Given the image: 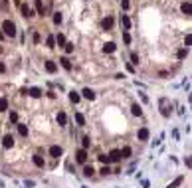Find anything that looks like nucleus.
Wrapping results in <instances>:
<instances>
[{"instance_id":"obj_17","label":"nucleus","mask_w":192,"mask_h":188,"mask_svg":"<svg viewBox=\"0 0 192 188\" xmlns=\"http://www.w3.org/2000/svg\"><path fill=\"white\" fill-rule=\"evenodd\" d=\"M60 64H62V68H64V70H68V71L72 70V62H70L68 58H62V60H60Z\"/></svg>"},{"instance_id":"obj_8","label":"nucleus","mask_w":192,"mask_h":188,"mask_svg":"<svg viewBox=\"0 0 192 188\" xmlns=\"http://www.w3.org/2000/svg\"><path fill=\"white\" fill-rule=\"evenodd\" d=\"M182 182H184V176H176V178H174V180H172V182H170L166 188H178Z\"/></svg>"},{"instance_id":"obj_14","label":"nucleus","mask_w":192,"mask_h":188,"mask_svg":"<svg viewBox=\"0 0 192 188\" xmlns=\"http://www.w3.org/2000/svg\"><path fill=\"white\" fill-rule=\"evenodd\" d=\"M180 10H182V12H184L186 16H190V14H192V6H190V2H182Z\"/></svg>"},{"instance_id":"obj_34","label":"nucleus","mask_w":192,"mask_h":188,"mask_svg":"<svg viewBox=\"0 0 192 188\" xmlns=\"http://www.w3.org/2000/svg\"><path fill=\"white\" fill-rule=\"evenodd\" d=\"M131 62L137 66V64H139V56H137V54H131Z\"/></svg>"},{"instance_id":"obj_33","label":"nucleus","mask_w":192,"mask_h":188,"mask_svg":"<svg viewBox=\"0 0 192 188\" xmlns=\"http://www.w3.org/2000/svg\"><path fill=\"white\" fill-rule=\"evenodd\" d=\"M184 44H186V50H188V46L192 44V34H186V40H184Z\"/></svg>"},{"instance_id":"obj_32","label":"nucleus","mask_w":192,"mask_h":188,"mask_svg":"<svg viewBox=\"0 0 192 188\" xmlns=\"http://www.w3.org/2000/svg\"><path fill=\"white\" fill-rule=\"evenodd\" d=\"M81 145H83V149H87V147L91 145V139H89V137H83V143H81Z\"/></svg>"},{"instance_id":"obj_36","label":"nucleus","mask_w":192,"mask_h":188,"mask_svg":"<svg viewBox=\"0 0 192 188\" xmlns=\"http://www.w3.org/2000/svg\"><path fill=\"white\" fill-rule=\"evenodd\" d=\"M99 160H101L103 164H109V156H105V154H101V156H99Z\"/></svg>"},{"instance_id":"obj_38","label":"nucleus","mask_w":192,"mask_h":188,"mask_svg":"<svg viewBox=\"0 0 192 188\" xmlns=\"http://www.w3.org/2000/svg\"><path fill=\"white\" fill-rule=\"evenodd\" d=\"M121 6H123V10H129L131 4H129V0H121Z\"/></svg>"},{"instance_id":"obj_27","label":"nucleus","mask_w":192,"mask_h":188,"mask_svg":"<svg viewBox=\"0 0 192 188\" xmlns=\"http://www.w3.org/2000/svg\"><path fill=\"white\" fill-rule=\"evenodd\" d=\"M75 121H77V125L81 127V125H85V117L81 115V113H75Z\"/></svg>"},{"instance_id":"obj_21","label":"nucleus","mask_w":192,"mask_h":188,"mask_svg":"<svg viewBox=\"0 0 192 188\" xmlns=\"http://www.w3.org/2000/svg\"><path fill=\"white\" fill-rule=\"evenodd\" d=\"M8 109V99L6 97H0V113H4Z\"/></svg>"},{"instance_id":"obj_3","label":"nucleus","mask_w":192,"mask_h":188,"mask_svg":"<svg viewBox=\"0 0 192 188\" xmlns=\"http://www.w3.org/2000/svg\"><path fill=\"white\" fill-rule=\"evenodd\" d=\"M20 12H22V16H26V18L34 16V10H32L28 4H20Z\"/></svg>"},{"instance_id":"obj_44","label":"nucleus","mask_w":192,"mask_h":188,"mask_svg":"<svg viewBox=\"0 0 192 188\" xmlns=\"http://www.w3.org/2000/svg\"><path fill=\"white\" fill-rule=\"evenodd\" d=\"M0 52H2V48H0Z\"/></svg>"},{"instance_id":"obj_40","label":"nucleus","mask_w":192,"mask_h":188,"mask_svg":"<svg viewBox=\"0 0 192 188\" xmlns=\"http://www.w3.org/2000/svg\"><path fill=\"white\" fill-rule=\"evenodd\" d=\"M40 40H42V36H40L38 32H36V34H34V42H36V44H40Z\"/></svg>"},{"instance_id":"obj_2","label":"nucleus","mask_w":192,"mask_h":188,"mask_svg":"<svg viewBox=\"0 0 192 188\" xmlns=\"http://www.w3.org/2000/svg\"><path fill=\"white\" fill-rule=\"evenodd\" d=\"M75 160L79 162V164H85V162H87V150H85V149H79L75 152Z\"/></svg>"},{"instance_id":"obj_7","label":"nucleus","mask_w":192,"mask_h":188,"mask_svg":"<svg viewBox=\"0 0 192 188\" xmlns=\"http://www.w3.org/2000/svg\"><path fill=\"white\" fill-rule=\"evenodd\" d=\"M119 160H121V152H119V150H111V152H109V162H119Z\"/></svg>"},{"instance_id":"obj_43","label":"nucleus","mask_w":192,"mask_h":188,"mask_svg":"<svg viewBox=\"0 0 192 188\" xmlns=\"http://www.w3.org/2000/svg\"><path fill=\"white\" fill-rule=\"evenodd\" d=\"M0 4H2V6H4V4H6V0H0Z\"/></svg>"},{"instance_id":"obj_39","label":"nucleus","mask_w":192,"mask_h":188,"mask_svg":"<svg viewBox=\"0 0 192 188\" xmlns=\"http://www.w3.org/2000/svg\"><path fill=\"white\" fill-rule=\"evenodd\" d=\"M123 40H125V44H129V42H131V36L125 32V34H123Z\"/></svg>"},{"instance_id":"obj_29","label":"nucleus","mask_w":192,"mask_h":188,"mask_svg":"<svg viewBox=\"0 0 192 188\" xmlns=\"http://www.w3.org/2000/svg\"><path fill=\"white\" fill-rule=\"evenodd\" d=\"M186 56H188V50H186V48H182V50H178V60H184Z\"/></svg>"},{"instance_id":"obj_25","label":"nucleus","mask_w":192,"mask_h":188,"mask_svg":"<svg viewBox=\"0 0 192 188\" xmlns=\"http://www.w3.org/2000/svg\"><path fill=\"white\" fill-rule=\"evenodd\" d=\"M56 44H58V46H66V36H64V34H58V36H56Z\"/></svg>"},{"instance_id":"obj_6","label":"nucleus","mask_w":192,"mask_h":188,"mask_svg":"<svg viewBox=\"0 0 192 188\" xmlns=\"http://www.w3.org/2000/svg\"><path fill=\"white\" fill-rule=\"evenodd\" d=\"M2 145H4L6 149H10V147L14 145V137H12V135H4V139H2Z\"/></svg>"},{"instance_id":"obj_9","label":"nucleus","mask_w":192,"mask_h":188,"mask_svg":"<svg viewBox=\"0 0 192 188\" xmlns=\"http://www.w3.org/2000/svg\"><path fill=\"white\" fill-rule=\"evenodd\" d=\"M101 26H103L105 30H111V28H113V18H111V16H107V18H103V22H101Z\"/></svg>"},{"instance_id":"obj_35","label":"nucleus","mask_w":192,"mask_h":188,"mask_svg":"<svg viewBox=\"0 0 192 188\" xmlns=\"http://www.w3.org/2000/svg\"><path fill=\"white\" fill-rule=\"evenodd\" d=\"M18 121V113H10V123H16Z\"/></svg>"},{"instance_id":"obj_26","label":"nucleus","mask_w":192,"mask_h":188,"mask_svg":"<svg viewBox=\"0 0 192 188\" xmlns=\"http://www.w3.org/2000/svg\"><path fill=\"white\" fill-rule=\"evenodd\" d=\"M131 111H133V115H139V117H141V113H143V109H141V107H139L137 103H133V105H131Z\"/></svg>"},{"instance_id":"obj_18","label":"nucleus","mask_w":192,"mask_h":188,"mask_svg":"<svg viewBox=\"0 0 192 188\" xmlns=\"http://www.w3.org/2000/svg\"><path fill=\"white\" fill-rule=\"evenodd\" d=\"M18 133H20L22 137H28V125H22V123H18Z\"/></svg>"},{"instance_id":"obj_19","label":"nucleus","mask_w":192,"mask_h":188,"mask_svg":"<svg viewBox=\"0 0 192 188\" xmlns=\"http://www.w3.org/2000/svg\"><path fill=\"white\" fill-rule=\"evenodd\" d=\"M34 164H36V166H40V168H44V164H46V162H44V158H42L40 154H34Z\"/></svg>"},{"instance_id":"obj_12","label":"nucleus","mask_w":192,"mask_h":188,"mask_svg":"<svg viewBox=\"0 0 192 188\" xmlns=\"http://www.w3.org/2000/svg\"><path fill=\"white\" fill-rule=\"evenodd\" d=\"M81 93H83V97H85V99H89V101H93V99H95V93H93V91H91L89 87H85V89H83Z\"/></svg>"},{"instance_id":"obj_28","label":"nucleus","mask_w":192,"mask_h":188,"mask_svg":"<svg viewBox=\"0 0 192 188\" xmlns=\"http://www.w3.org/2000/svg\"><path fill=\"white\" fill-rule=\"evenodd\" d=\"M83 174H85V176H93V174H95L93 166H85V168H83Z\"/></svg>"},{"instance_id":"obj_1","label":"nucleus","mask_w":192,"mask_h":188,"mask_svg":"<svg viewBox=\"0 0 192 188\" xmlns=\"http://www.w3.org/2000/svg\"><path fill=\"white\" fill-rule=\"evenodd\" d=\"M0 30H2V34H4V36H8V38H14V36H16V24H14L12 20H4Z\"/></svg>"},{"instance_id":"obj_42","label":"nucleus","mask_w":192,"mask_h":188,"mask_svg":"<svg viewBox=\"0 0 192 188\" xmlns=\"http://www.w3.org/2000/svg\"><path fill=\"white\" fill-rule=\"evenodd\" d=\"M4 38H6V36H4V34H2V30H0V40H4Z\"/></svg>"},{"instance_id":"obj_5","label":"nucleus","mask_w":192,"mask_h":188,"mask_svg":"<svg viewBox=\"0 0 192 188\" xmlns=\"http://www.w3.org/2000/svg\"><path fill=\"white\" fill-rule=\"evenodd\" d=\"M26 95H30V97H40V95H42V89H40V87H30V89H26Z\"/></svg>"},{"instance_id":"obj_30","label":"nucleus","mask_w":192,"mask_h":188,"mask_svg":"<svg viewBox=\"0 0 192 188\" xmlns=\"http://www.w3.org/2000/svg\"><path fill=\"white\" fill-rule=\"evenodd\" d=\"M62 20H64V18H62V14H60V12H56V14H54V24H62Z\"/></svg>"},{"instance_id":"obj_37","label":"nucleus","mask_w":192,"mask_h":188,"mask_svg":"<svg viewBox=\"0 0 192 188\" xmlns=\"http://www.w3.org/2000/svg\"><path fill=\"white\" fill-rule=\"evenodd\" d=\"M109 172H111V168H109V166H107V164H105V166H103V168H101V174H105V176H107V174H109Z\"/></svg>"},{"instance_id":"obj_41","label":"nucleus","mask_w":192,"mask_h":188,"mask_svg":"<svg viewBox=\"0 0 192 188\" xmlns=\"http://www.w3.org/2000/svg\"><path fill=\"white\" fill-rule=\"evenodd\" d=\"M4 71H6V66H4V64L0 62V73H4Z\"/></svg>"},{"instance_id":"obj_24","label":"nucleus","mask_w":192,"mask_h":188,"mask_svg":"<svg viewBox=\"0 0 192 188\" xmlns=\"http://www.w3.org/2000/svg\"><path fill=\"white\" fill-rule=\"evenodd\" d=\"M46 46H48V48H56V38L48 36V38H46Z\"/></svg>"},{"instance_id":"obj_10","label":"nucleus","mask_w":192,"mask_h":188,"mask_svg":"<svg viewBox=\"0 0 192 188\" xmlns=\"http://www.w3.org/2000/svg\"><path fill=\"white\" fill-rule=\"evenodd\" d=\"M58 123H60V127H66V125H68V115L64 111L58 113Z\"/></svg>"},{"instance_id":"obj_20","label":"nucleus","mask_w":192,"mask_h":188,"mask_svg":"<svg viewBox=\"0 0 192 188\" xmlns=\"http://www.w3.org/2000/svg\"><path fill=\"white\" fill-rule=\"evenodd\" d=\"M46 70H48L50 73H56V70H58V66H56L54 62H46Z\"/></svg>"},{"instance_id":"obj_16","label":"nucleus","mask_w":192,"mask_h":188,"mask_svg":"<svg viewBox=\"0 0 192 188\" xmlns=\"http://www.w3.org/2000/svg\"><path fill=\"white\" fill-rule=\"evenodd\" d=\"M121 24H123V28H125V30H129V28H131V20H129V16H127V14H123Z\"/></svg>"},{"instance_id":"obj_31","label":"nucleus","mask_w":192,"mask_h":188,"mask_svg":"<svg viewBox=\"0 0 192 188\" xmlns=\"http://www.w3.org/2000/svg\"><path fill=\"white\" fill-rule=\"evenodd\" d=\"M64 48H66V52H68V54H72V52H73V44H72V42H66V46H64Z\"/></svg>"},{"instance_id":"obj_4","label":"nucleus","mask_w":192,"mask_h":188,"mask_svg":"<svg viewBox=\"0 0 192 188\" xmlns=\"http://www.w3.org/2000/svg\"><path fill=\"white\" fill-rule=\"evenodd\" d=\"M50 156H54V158H60V156H62V147H58V145H52V147H50Z\"/></svg>"},{"instance_id":"obj_23","label":"nucleus","mask_w":192,"mask_h":188,"mask_svg":"<svg viewBox=\"0 0 192 188\" xmlns=\"http://www.w3.org/2000/svg\"><path fill=\"white\" fill-rule=\"evenodd\" d=\"M119 152H121V158H127V156H131V147H123Z\"/></svg>"},{"instance_id":"obj_11","label":"nucleus","mask_w":192,"mask_h":188,"mask_svg":"<svg viewBox=\"0 0 192 188\" xmlns=\"http://www.w3.org/2000/svg\"><path fill=\"white\" fill-rule=\"evenodd\" d=\"M115 50H117V46L113 44V42H107V44L103 46V52H105V54H113Z\"/></svg>"},{"instance_id":"obj_22","label":"nucleus","mask_w":192,"mask_h":188,"mask_svg":"<svg viewBox=\"0 0 192 188\" xmlns=\"http://www.w3.org/2000/svg\"><path fill=\"white\" fill-rule=\"evenodd\" d=\"M79 99H81V95H79V93H75V91H72V93H70V101H72V103H79Z\"/></svg>"},{"instance_id":"obj_13","label":"nucleus","mask_w":192,"mask_h":188,"mask_svg":"<svg viewBox=\"0 0 192 188\" xmlns=\"http://www.w3.org/2000/svg\"><path fill=\"white\" fill-rule=\"evenodd\" d=\"M34 6H36V12H38L40 16H44V12H46V8H44V2H42V0H36V2H34Z\"/></svg>"},{"instance_id":"obj_15","label":"nucleus","mask_w":192,"mask_h":188,"mask_svg":"<svg viewBox=\"0 0 192 188\" xmlns=\"http://www.w3.org/2000/svg\"><path fill=\"white\" fill-rule=\"evenodd\" d=\"M149 135H151V133H149V129H145V127H143V129H139V139H141V141H147V139H149Z\"/></svg>"}]
</instances>
